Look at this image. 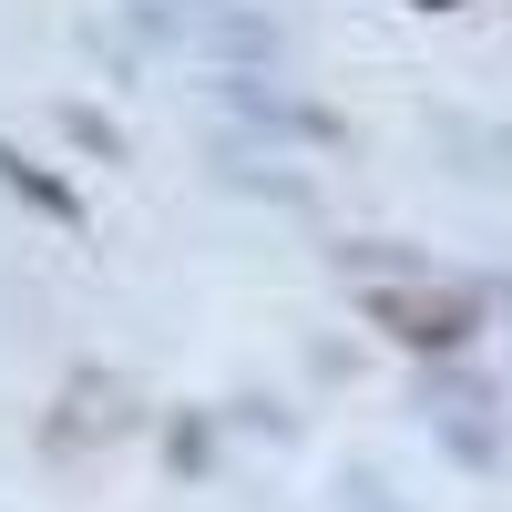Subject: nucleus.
Returning a JSON list of instances; mask_svg holds the SVG:
<instances>
[{
	"mask_svg": "<svg viewBox=\"0 0 512 512\" xmlns=\"http://www.w3.org/2000/svg\"><path fill=\"white\" fill-rule=\"evenodd\" d=\"M420 11H461V0H420Z\"/></svg>",
	"mask_w": 512,
	"mask_h": 512,
	"instance_id": "nucleus-4",
	"label": "nucleus"
},
{
	"mask_svg": "<svg viewBox=\"0 0 512 512\" xmlns=\"http://www.w3.org/2000/svg\"><path fill=\"white\" fill-rule=\"evenodd\" d=\"M0 185H11V195H31L41 216H62V226H82V195H72L62 175H41V164H31L21 144H0Z\"/></svg>",
	"mask_w": 512,
	"mask_h": 512,
	"instance_id": "nucleus-2",
	"label": "nucleus"
},
{
	"mask_svg": "<svg viewBox=\"0 0 512 512\" xmlns=\"http://www.w3.org/2000/svg\"><path fill=\"white\" fill-rule=\"evenodd\" d=\"M62 134H72L82 154H123V144H113V123H103V113H82V103H62Z\"/></svg>",
	"mask_w": 512,
	"mask_h": 512,
	"instance_id": "nucleus-3",
	"label": "nucleus"
},
{
	"mask_svg": "<svg viewBox=\"0 0 512 512\" xmlns=\"http://www.w3.org/2000/svg\"><path fill=\"white\" fill-rule=\"evenodd\" d=\"M369 318L390 328V338H410V349H461V338L482 328L472 297H400V287H379V297H369Z\"/></svg>",
	"mask_w": 512,
	"mask_h": 512,
	"instance_id": "nucleus-1",
	"label": "nucleus"
}]
</instances>
